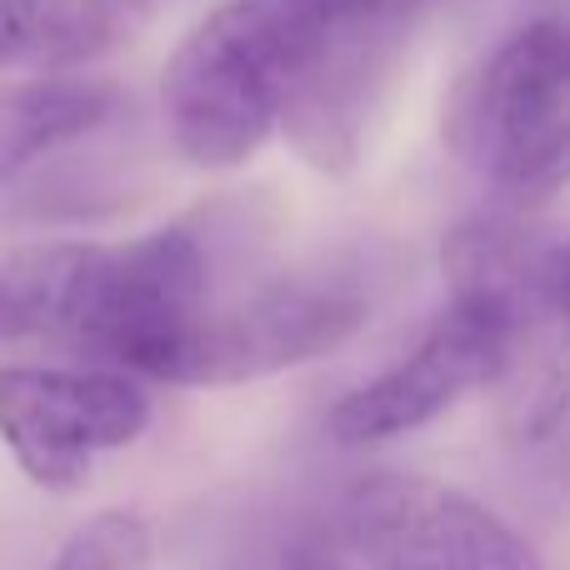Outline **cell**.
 <instances>
[{"instance_id":"cell-3","label":"cell","mask_w":570,"mask_h":570,"mask_svg":"<svg viewBox=\"0 0 570 570\" xmlns=\"http://www.w3.org/2000/svg\"><path fill=\"white\" fill-rule=\"evenodd\" d=\"M521 246L525 240L515 230L491 220H471L465 230H455L445 250L451 305L435 315L411 355H401L375 381L355 385L331 405L325 431L335 445H385L415 435L455 411L471 391L491 385L505 331V271L521 256Z\"/></svg>"},{"instance_id":"cell-4","label":"cell","mask_w":570,"mask_h":570,"mask_svg":"<svg viewBox=\"0 0 570 570\" xmlns=\"http://www.w3.org/2000/svg\"><path fill=\"white\" fill-rule=\"evenodd\" d=\"M445 140L505 200L541 206L570 186V20H535L455 86Z\"/></svg>"},{"instance_id":"cell-8","label":"cell","mask_w":570,"mask_h":570,"mask_svg":"<svg viewBox=\"0 0 570 570\" xmlns=\"http://www.w3.org/2000/svg\"><path fill=\"white\" fill-rule=\"evenodd\" d=\"M491 391L515 441H546L570 415V240H525L505 271V331Z\"/></svg>"},{"instance_id":"cell-15","label":"cell","mask_w":570,"mask_h":570,"mask_svg":"<svg viewBox=\"0 0 570 570\" xmlns=\"http://www.w3.org/2000/svg\"><path fill=\"white\" fill-rule=\"evenodd\" d=\"M365 570H371V566H365Z\"/></svg>"},{"instance_id":"cell-11","label":"cell","mask_w":570,"mask_h":570,"mask_svg":"<svg viewBox=\"0 0 570 570\" xmlns=\"http://www.w3.org/2000/svg\"><path fill=\"white\" fill-rule=\"evenodd\" d=\"M136 0H0V70L60 76L106 56L130 30Z\"/></svg>"},{"instance_id":"cell-6","label":"cell","mask_w":570,"mask_h":570,"mask_svg":"<svg viewBox=\"0 0 570 570\" xmlns=\"http://www.w3.org/2000/svg\"><path fill=\"white\" fill-rule=\"evenodd\" d=\"M341 531L371 570H546L511 521L431 475H365L345 495Z\"/></svg>"},{"instance_id":"cell-9","label":"cell","mask_w":570,"mask_h":570,"mask_svg":"<svg viewBox=\"0 0 570 570\" xmlns=\"http://www.w3.org/2000/svg\"><path fill=\"white\" fill-rule=\"evenodd\" d=\"M405 10L411 6L335 26L315 66L305 70L291 110H285L281 130L325 176H345L361 156L365 120H371L375 100L395 70V56H401Z\"/></svg>"},{"instance_id":"cell-14","label":"cell","mask_w":570,"mask_h":570,"mask_svg":"<svg viewBox=\"0 0 570 570\" xmlns=\"http://www.w3.org/2000/svg\"><path fill=\"white\" fill-rule=\"evenodd\" d=\"M0 341H6V285H0Z\"/></svg>"},{"instance_id":"cell-10","label":"cell","mask_w":570,"mask_h":570,"mask_svg":"<svg viewBox=\"0 0 570 570\" xmlns=\"http://www.w3.org/2000/svg\"><path fill=\"white\" fill-rule=\"evenodd\" d=\"M120 106V90L110 80L86 76H30L0 80V180L36 166L40 156L86 140Z\"/></svg>"},{"instance_id":"cell-2","label":"cell","mask_w":570,"mask_h":570,"mask_svg":"<svg viewBox=\"0 0 570 570\" xmlns=\"http://www.w3.org/2000/svg\"><path fill=\"white\" fill-rule=\"evenodd\" d=\"M321 0H226L166 60L170 146L200 170H236L281 130L305 70L331 40Z\"/></svg>"},{"instance_id":"cell-1","label":"cell","mask_w":570,"mask_h":570,"mask_svg":"<svg viewBox=\"0 0 570 570\" xmlns=\"http://www.w3.org/2000/svg\"><path fill=\"white\" fill-rule=\"evenodd\" d=\"M210 250L186 220L130 240L20 250L0 266L6 341H46L170 385L190 331L210 311Z\"/></svg>"},{"instance_id":"cell-5","label":"cell","mask_w":570,"mask_h":570,"mask_svg":"<svg viewBox=\"0 0 570 570\" xmlns=\"http://www.w3.org/2000/svg\"><path fill=\"white\" fill-rule=\"evenodd\" d=\"M150 425V395L136 375L76 365H0V445L30 485L70 495L106 451Z\"/></svg>"},{"instance_id":"cell-12","label":"cell","mask_w":570,"mask_h":570,"mask_svg":"<svg viewBox=\"0 0 570 570\" xmlns=\"http://www.w3.org/2000/svg\"><path fill=\"white\" fill-rule=\"evenodd\" d=\"M156 531L136 511H96L50 561V570H150Z\"/></svg>"},{"instance_id":"cell-7","label":"cell","mask_w":570,"mask_h":570,"mask_svg":"<svg viewBox=\"0 0 570 570\" xmlns=\"http://www.w3.org/2000/svg\"><path fill=\"white\" fill-rule=\"evenodd\" d=\"M365 321V301L331 281H266L200 315L170 385H250L335 351Z\"/></svg>"},{"instance_id":"cell-13","label":"cell","mask_w":570,"mask_h":570,"mask_svg":"<svg viewBox=\"0 0 570 570\" xmlns=\"http://www.w3.org/2000/svg\"><path fill=\"white\" fill-rule=\"evenodd\" d=\"M401 6H411V0H321V10L335 20V26L365 20V16H385V10H401Z\"/></svg>"}]
</instances>
